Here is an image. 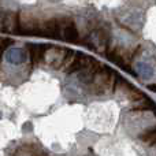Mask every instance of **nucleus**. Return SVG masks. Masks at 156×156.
<instances>
[{
	"label": "nucleus",
	"instance_id": "5",
	"mask_svg": "<svg viewBox=\"0 0 156 156\" xmlns=\"http://www.w3.org/2000/svg\"><path fill=\"white\" fill-rule=\"evenodd\" d=\"M49 45L47 44H27L29 48V60H30V71L34 70L41 62H44V56Z\"/></svg>",
	"mask_w": 156,
	"mask_h": 156
},
{
	"label": "nucleus",
	"instance_id": "2",
	"mask_svg": "<svg viewBox=\"0 0 156 156\" xmlns=\"http://www.w3.org/2000/svg\"><path fill=\"white\" fill-rule=\"evenodd\" d=\"M58 32L59 40L67 43H78L80 40V32L71 16H58Z\"/></svg>",
	"mask_w": 156,
	"mask_h": 156
},
{
	"label": "nucleus",
	"instance_id": "6",
	"mask_svg": "<svg viewBox=\"0 0 156 156\" xmlns=\"http://www.w3.org/2000/svg\"><path fill=\"white\" fill-rule=\"evenodd\" d=\"M38 37L59 38L58 16H51V18H47V19H41L40 29H38Z\"/></svg>",
	"mask_w": 156,
	"mask_h": 156
},
{
	"label": "nucleus",
	"instance_id": "10",
	"mask_svg": "<svg viewBox=\"0 0 156 156\" xmlns=\"http://www.w3.org/2000/svg\"><path fill=\"white\" fill-rule=\"evenodd\" d=\"M76 55H77V51H73V49H69L67 51V55H66V59L63 62V66H62V70L60 71H67L70 69V66L73 65L74 59H76Z\"/></svg>",
	"mask_w": 156,
	"mask_h": 156
},
{
	"label": "nucleus",
	"instance_id": "3",
	"mask_svg": "<svg viewBox=\"0 0 156 156\" xmlns=\"http://www.w3.org/2000/svg\"><path fill=\"white\" fill-rule=\"evenodd\" d=\"M40 18H36L30 11L22 10L19 12V34L22 36H37L40 29Z\"/></svg>",
	"mask_w": 156,
	"mask_h": 156
},
{
	"label": "nucleus",
	"instance_id": "1",
	"mask_svg": "<svg viewBox=\"0 0 156 156\" xmlns=\"http://www.w3.org/2000/svg\"><path fill=\"white\" fill-rule=\"evenodd\" d=\"M116 74L108 66L101 65L94 77L89 82V90L93 94H103L107 92H114L116 83Z\"/></svg>",
	"mask_w": 156,
	"mask_h": 156
},
{
	"label": "nucleus",
	"instance_id": "8",
	"mask_svg": "<svg viewBox=\"0 0 156 156\" xmlns=\"http://www.w3.org/2000/svg\"><path fill=\"white\" fill-rule=\"evenodd\" d=\"M101 65H103V63H100L97 59L90 58V59H89V62L86 63L85 67H83L82 70L78 73V78H80V81L89 85V82H90L92 78L94 77V74L97 73V70L101 67Z\"/></svg>",
	"mask_w": 156,
	"mask_h": 156
},
{
	"label": "nucleus",
	"instance_id": "7",
	"mask_svg": "<svg viewBox=\"0 0 156 156\" xmlns=\"http://www.w3.org/2000/svg\"><path fill=\"white\" fill-rule=\"evenodd\" d=\"M2 32L8 34H19V12L16 11H5L3 18Z\"/></svg>",
	"mask_w": 156,
	"mask_h": 156
},
{
	"label": "nucleus",
	"instance_id": "11",
	"mask_svg": "<svg viewBox=\"0 0 156 156\" xmlns=\"http://www.w3.org/2000/svg\"><path fill=\"white\" fill-rule=\"evenodd\" d=\"M37 156H41V155H37ZM43 156H45V155H43Z\"/></svg>",
	"mask_w": 156,
	"mask_h": 156
},
{
	"label": "nucleus",
	"instance_id": "4",
	"mask_svg": "<svg viewBox=\"0 0 156 156\" xmlns=\"http://www.w3.org/2000/svg\"><path fill=\"white\" fill-rule=\"evenodd\" d=\"M67 48H62V47H55V45H49L48 49L45 52V56H44V62L47 65H49L54 70H62L63 62L66 59V55H67Z\"/></svg>",
	"mask_w": 156,
	"mask_h": 156
},
{
	"label": "nucleus",
	"instance_id": "9",
	"mask_svg": "<svg viewBox=\"0 0 156 156\" xmlns=\"http://www.w3.org/2000/svg\"><path fill=\"white\" fill-rule=\"evenodd\" d=\"M90 58H92V56H89V55L82 54V52H78V51H77L76 59H74L73 65L70 66V69L66 71V74H69V76H73V74L80 73V71L86 66V63L89 62V59H90Z\"/></svg>",
	"mask_w": 156,
	"mask_h": 156
}]
</instances>
